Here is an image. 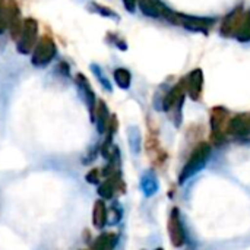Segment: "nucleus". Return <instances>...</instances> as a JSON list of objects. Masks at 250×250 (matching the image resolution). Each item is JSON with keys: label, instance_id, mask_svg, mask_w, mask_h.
I'll list each match as a JSON object with an SVG mask.
<instances>
[{"label": "nucleus", "instance_id": "obj_1", "mask_svg": "<svg viewBox=\"0 0 250 250\" xmlns=\"http://www.w3.org/2000/svg\"><path fill=\"white\" fill-rule=\"evenodd\" d=\"M163 18H166L168 22L174 25H182L189 31L193 32H204L208 34L209 28L214 25L215 19L214 18H204V16H192V15H185V13H177L166 6L163 12Z\"/></svg>", "mask_w": 250, "mask_h": 250}, {"label": "nucleus", "instance_id": "obj_2", "mask_svg": "<svg viewBox=\"0 0 250 250\" xmlns=\"http://www.w3.org/2000/svg\"><path fill=\"white\" fill-rule=\"evenodd\" d=\"M209 157H211V145L207 144V142L198 144V146L190 154L188 163L185 164V167H183V170L180 173L179 182L180 183H185L188 179H190L192 176H195L196 173H199L207 166Z\"/></svg>", "mask_w": 250, "mask_h": 250}, {"label": "nucleus", "instance_id": "obj_3", "mask_svg": "<svg viewBox=\"0 0 250 250\" xmlns=\"http://www.w3.org/2000/svg\"><path fill=\"white\" fill-rule=\"evenodd\" d=\"M57 56V45L50 35H42L31 53V63L35 67L48 66Z\"/></svg>", "mask_w": 250, "mask_h": 250}, {"label": "nucleus", "instance_id": "obj_4", "mask_svg": "<svg viewBox=\"0 0 250 250\" xmlns=\"http://www.w3.org/2000/svg\"><path fill=\"white\" fill-rule=\"evenodd\" d=\"M38 42V22L32 18L23 19L22 29L16 38V50L19 54H31Z\"/></svg>", "mask_w": 250, "mask_h": 250}, {"label": "nucleus", "instance_id": "obj_5", "mask_svg": "<svg viewBox=\"0 0 250 250\" xmlns=\"http://www.w3.org/2000/svg\"><path fill=\"white\" fill-rule=\"evenodd\" d=\"M229 111L224 107H214L211 111V130H212V141L215 144H223L227 125H229Z\"/></svg>", "mask_w": 250, "mask_h": 250}, {"label": "nucleus", "instance_id": "obj_6", "mask_svg": "<svg viewBox=\"0 0 250 250\" xmlns=\"http://www.w3.org/2000/svg\"><path fill=\"white\" fill-rule=\"evenodd\" d=\"M75 83L78 86V91L81 94V98L83 100L85 105L88 107L91 120L94 123V114H95V107H97V98H95V92L88 81V78L83 73H76L75 76Z\"/></svg>", "mask_w": 250, "mask_h": 250}, {"label": "nucleus", "instance_id": "obj_7", "mask_svg": "<svg viewBox=\"0 0 250 250\" xmlns=\"http://www.w3.org/2000/svg\"><path fill=\"white\" fill-rule=\"evenodd\" d=\"M185 92H186V85H185V79L177 82L164 97L163 100V110L164 111H171L176 110L177 111V117L180 119V108L183 105V100H185Z\"/></svg>", "mask_w": 250, "mask_h": 250}, {"label": "nucleus", "instance_id": "obj_8", "mask_svg": "<svg viewBox=\"0 0 250 250\" xmlns=\"http://www.w3.org/2000/svg\"><path fill=\"white\" fill-rule=\"evenodd\" d=\"M168 236L171 240V245L174 248H182L186 242V234L183 229V223L180 220V212L177 208L171 209L170 218H168Z\"/></svg>", "mask_w": 250, "mask_h": 250}, {"label": "nucleus", "instance_id": "obj_9", "mask_svg": "<svg viewBox=\"0 0 250 250\" xmlns=\"http://www.w3.org/2000/svg\"><path fill=\"white\" fill-rule=\"evenodd\" d=\"M6 12H7V29L10 31V37L16 41L19 37V32L22 29V15H21V7L16 0H7L6 3Z\"/></svg>", "mask_w": 250, "mask_h": 250}, {"label": "nucleus", "instance_id": "obj_10", "mask_svg": "<svg viewBox=\"0 0 250 250\" xmlns=\"http://www.w3.org/2000/svg\"><path fill=\"white\" fill-rule=\"evenodd\" d=\"M243 6H237L234 7L230 13L226 15V18L223 19L221 22V26H220V34L223 37H234L239 26H240V22H242V18H243Z\"/></svg>", "mask_w": 250, "mask_h": 250}, {"label": "nucleus", "instance_id": "obj_11", "mask_svg": "<svg viewBox=\"0 0 250 250\" xmlns=\"http://www.w3.org/2000/svg\"><path fill=\"white\" fill-rule=\"evenodd\" d=\"M185 85H186V92L189 94V97L193 101H198L202 95V89H204V72L202 69H193L188 78L185 79Z\"/></svg>", "mask_w": 250, "mask_h": 250}, {"label": "nucleus", "instance_id": "obj_12", "mask_svg": "<svg viewBox=\"0 0 250 250\" xmlns=\"http://www.w3.org/2000/svg\"><path fill=\"white\" fill-rule=\"evenodd\" d=\"M250 133V117L246 114H237L229 120L227 135L243 138Z\"/></svg>", "mask_w": 250, "mask_h": 250}, {"label": "nucleus", "instance_id": "obj_13", "mask_svg": "<svg viewBox=\"0 0 250 250\" xmlns=\"http://www.w3.org/2000/svg\"><path fill=\"white\" fill-rule=\"evenodd\" d=\"M136 4L145 16L155 19L163 18V12L166 9V4L161 0H136Z\"/></svg>", "mask_w": 250, "mask_h": 250}, {"label": "nucleus", "instance_id": "obj_14", "mask_svg": "<svg viewBox=\"0 0 250 250\" xmlns=\"http://www.w3.org/2000/svg\"><path fill=\"white\" fill-rule=\"evenodd\" d=\"M108 120H110V113H108V108H107L105 103L104 101H98V104L95 107L94 122L97 123V129H98L100 135L105 133L107 126H108Z\"/></svg>", "mask_w": 250, "mask_h": 250}, {"label": "nucleus", "instance_id": "obj_15", "mask_svg": "<svg viewBox=\"0 0 250 250\" xmlns=\"http://www.w3.org/2000/svg\"><path fill=\"white\" fill-rule=\"evenodd\" d=\"M117 242L119 237L116 233H103L95 239L91 250H114Z\"/></svg>", "mask_w": 250, "mask_h": 250}, {"label": "nucleus", "instance_id": "obj_16", "mask_svg": "<svg viewBox=\"0 0 250 250\" xmlns=\"http://www.w3.org/2000/svg\"><path fill=\"white\" fill-rule=\"evenodd\" d=\"M141 189L144 192L145 196H154L158 192V180L155 177V174L152 171H146L144 173L142 179H141Z\"/></svg>", "mask_w": 250, "mask_h": 250}, {"label": "nucleus", "instance_id": "obj_17", "mask_svg": "<svg viewBox=\"0 0 250 250\" xmlns=\"http://www.w3.org/2000/svg\"><path fill=\"white\" fill-rule=\"evenodd\" d=\"M92 224L95 229H103L107 224V207L104 201H97L92 209Z\"/></svg>", "mask_w": 250, "mask_h": 250}, {"label": "nucleus", "instance_id": "obj_18", "mask_svg": "<svg viewBox=\"0 0 250 250\" xmlns=\"http://www.w3.org/2000/svg\"><path fill=\"white\" fill-rule=\"evenodd\" d=\"M240 42H249L250 41V10H246L243 13V18H242V22H240V26L234 35Z\"/></svg>", "mask_w": 250, "mask_h": 250}, {"label": "nucleus", "instance_id": "obj_19", "mask_svg": "<svg viewBox=\"0 0 250 250\" xmlns=\"http://www.w3.org/2000/svg\"><path fill=\"white\" fill-rule=\"evenodd\" d=\"M127 141H129V146L130 151L138 155L141 152V144H142V138H141V132L136 126H130L127 129Z\"/></svg>", "mask_w": 250, "mask_h": 250}, {"label": "nucleus", "instance_id": "obj_20", "mask_svg": "<svg viewBox=\"0 0 250 250\" xmlns=\"http://www.w3.org/2000/svg\"><path fill=\"white\" fill-rule=\"evenodd\" d=\"M114 76V81L117 83L119 88L122 89H129L130 88V83H132V75L127 69L125 67H117L113 73Z\"/></svg>", "mask_w": 250, "mask_h": 250}, {"label": "nucleus", "instance_id": "obj_21", "mask_svg": "<svg viewBox=\"0 0 250 250\" xmlns=\"http://www.w3.org/2000/svg\"><path fill=\"white\" fill-rule=\"evenodd\" d=\"M88 10L89 12H92V13H97V15H100V16H103V18H108V19H119V15L117 13H114L110 7H105V6H103V4H100V3H94V1H91V3H88Z\"/></svg>", "mask_w": 250, "mask_h": 250}, {"label": "nucleus", "instance_id": "obj_22", "mask_svg": "<svg viewBox=\"0 0 250 250\" xmlns=\"http://www.w3.org/2000/svg\"><path fill=\"white\" fill-rule=\"evenodd\" d=\"M91 70H92V73H94V76L97 78V81L101 83V86L104 88V89H107L108 92H111L113 91V86H111V83H110V81H108V78L104 75V72H103V69L98 66V64H91Z\"/></svg>", "mask_w": 250, "mask_h": 250}, {"label": "nucleus", "instance_id": "obj_23", "mask_svg": "<svg viewBox=\"0 0 250 250\" xmlns=\"http://www.w3.org/2000/svg\"><path fill=\"white\" fill-rule=\"evenodd\" d=\"M122 215H123L122 208H120L117 204H114L110 209H107V224H110V226H116L117 223H120Z\"/></svg>", "mask_w": 250, "mask_h": 250}, {"label": "nucleus", "instance_id": "obj_24", "mask_svg": "<svg viewBox=\"0 0 250 250\" xmlns=\"http://www.w3.org/2000/svg\"><path fill=\"white\" fill-rule=\"evenodd\" d=\"M7 0H0V34H3L7 28V12H6Z\"/></svg>", "mask_w": 250, "mask_h": 250}, {"label": "nucleus", "instance_id": "obj_25", "mask_svg": "<svg viewBox=\"0 0 250 250\" xmlns=\"http://www.w3.org/2000/svg\"><path fill=\"white\" fill-rule=\"evenodd\" d=\"M107 41L111 42L114 47H117V48H120V50H126V48H127L126 42H125L123 40H120V38H119L117 35H114V34H110L108 38H107Z\"/></svg>", "mask_w": 250, "mask_h": 250}, {"label": "nucleus", "instance_id": "obj_26", "mask_svg": "<svg viewBox=\"0 0 250 250\" xmlns=\"http://www.w3.org/2000/svg\"><path fill=\"white\" fill-rule=\"evenodd\" d=\"M85 179H86V182L89 185H97L100 182V170L98 168H92L91 171H88Z\"/></svg>", "mask_w": 250, "mask_h": 250}, {"label": "nucleus", "instance_id": "obj_27", "mask_svg": "<svg viewBox=\"0 0 250 250\" xmlns=\"http://www.w3.org/2000/svg\"><path fill=\"white\" fill-rule=\"evenodd\" d=\"M57 69H59V72H60L63 76H69V75H70V66H69L66 62H60L59 66H57Z\"/></svg>", "mask_w": 250, "mask_h": 250}, {"label": "nucleus", "instance_id": "obj_28", "mask_svg": "<svg viewBox=\"0 0 250 250\" xmlns=\"http://www.w3.org/2000/svg\"><path fill=\"white\" fill-rule=\"evenodd\" d=\"M123 4H125L126 10L130 12V13H133L135 9H136V0H123Z\"/></svg>", "mask_w": 250, "mask_h": 250}, {"label": "nucleus", "instance_id": "obj_29", "mask_svg": "<svg viewBox=\"0 0 250 250\" xmlns=\"http://www.w3.org/2000/svg\"><path fill=\"white\" fill-rule=\"evenodd\" d=\"M157 250H163V249H157Z\"/></svg>", "mask_w": 250, "mask_h": 250}]
</instances>
